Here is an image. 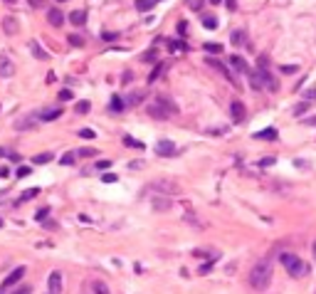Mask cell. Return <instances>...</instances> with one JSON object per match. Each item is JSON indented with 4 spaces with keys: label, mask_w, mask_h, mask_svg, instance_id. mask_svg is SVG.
<instances>
[{
    "label": "cell",
    "mask_w": 316,
    "mask_h": 294,
    "mask_svg": "<svg viewBox=\"0 0 316 294\" xmlns=\"http://www.w3.org/2000/svg\"><path fill=\"white\" fill-rule=\"evenodd\" d=\"M30 50H32V55H35L37 60H47V57H50V55L40 47V42H37V40H32V42H30Z\"/></svg>",
    "instance_id": "e0dca14e"
},
{
    "label": "cell",
    "mask_w": 316,
    "mask_h": 294,
    "mask_svg": "<svg viewBox=\"0 0 316 294\" xmlns=\"http://www.w3.org/2000/svg\"><path fill=\"white\" fill-rule=\"evenodd\" d=\"M99 153V148H79L77 151V156H82V158H94Z\"/></svg>",
    "instance_id": "d4e9b609"
},
{
    "label": "cell",
    "mask_w": 316,
    "mask_h": 294,
    "mask_svg": "<svg viewBox=\"0 0 316 294\" xmlns=\"http://www.w3.org/2000/svg\"><path fill=\"white\" fill-rule=\"evenodd\" d=\"M133 5H136V10H138V12H148V10L156 5V0H136Z\"/></svg>",
    "instance_id": "ffe728a7"
},
{
    "label": "cell",
    "mask_w": 316,
    "mask_h": 294,
    "mask_svg": "<svg viewBox=\"0 0 316 294\" xmlns=\"http://www.w3.org/2000/svg\"><path fill=\"white\" fill-rule=\"evenodd\" d=\"M25 270H27V267H15V270L5 277V282H2V292H12V287L25 277Z\"/></svg>",
    "instance_id": "3957f363"
},
{
    "label": "cell",
    "mask_w": 316,
    "mask_h": 294,
    "mask_svg": "<svg viewBox=\"0 0 316 294\" xmlns=\"http://www.w3.org/2000/svg\"><path fill=\"white\" fill-rule=\"evenodd\" d=\"M109 109H111L114 114H121V111L126 109V101H124L121 97H111V104H109Z\"/></svg>",
    "instance_id": "9a60e30c"
},
{
    "label": "cell",
    "mask_w": 316,
    "mask_h": 294,
    "mask_svg": "<svg viewBox=\"0 0 316 294\" xmlns=\"http://www.w3.org/2000/svg\"><path fill=\"white\" fill-rule=\"evenodd\" d=\"M277 136H279V134H277V129H272V126H269V129H262V131L254 134V139H269V141H274Z\"/></svg>",
    "instance_id": "ac0fdd59"
},
{
    "label": "cell",
    "mask_w": 316,
    "mask_h": 294,
    "mask_svg": "<svg viewBox=\"0 0 316 294\" xmlns=\"http://www.w3.org/2000/svg\"><path fill=\"white\" fill-rule=\"evenodd\" d=\"M72 97H74V94H72L69 89H62V92H60V101H69Z\"/></svg>",
    "instance_id": "7bdbcfd3"
},
{
    "label": "cell",
    "mask_w": 316,
    "mask_h": 294,
    "mask_svg": "<svg viewBox=\"0 0 316 294\" xmlns=\"http://www.w3.org/2000/svg\"><path fill=\"white\" fill-rule=\"evenodd\" d=\"M47 290H50V294L62 292V275H60V272H52V275H50V280H47Z\"/></svg>",
    "instance_id": "8992f818"
},
{
    "label": "cell",
    "mask_w": 316,
    "mask_h": 294,
    "mask_svg": "<svg viewBox=\"0 0 316 294\" xmlns=\"http://www.w3.org/2000/svg\"><path fill=\"white\" fill-rule=\"evenodd\" d=\"M312 250H314V257H316V242H314V245H312Z\"/></svg>",
    "instance_id": "91938a15"
},
{
    "label": "cell",
    "mask_w": 316,
    "mask_h": 294,
    "mask_svg": "<svg viewBox=\"0 0 316 294\" xmlns=\"http://www.w3.org/2000/svg\"><path fill=\"white\" fill-rule=\"evenodd\" d=\"M111 166V161L109 158H102V161H97V168H109Z\"/></svg>",
    "instance_id": "c3c4849f"
},
{
    "label": "cell",
    "mask_w": 316,
    "mask_h": 294,
    "mask_svg": "<svg viewBox=\"0 0 316 294\" xmlns=\"http://www.w3.org/2000/svg\"><path fill=\"white\" fill-rule=\"evenodd\" d=\"M136 168H143V161H131L128 163V171H136Z\"/></svg>",
    "instance_id": "681fc988"
},
{
    "label": "cell",
    "mask_w": 316,
    "mask_h": 294,
    "mask_svg": "<svg viewBox=\"0 0 316 294\" xmlns=\"http://www.w3.org/2000/svg\"><path fill=\"white\" fill-rule=\"evenodd\" d=\"M2 30H5V35H17L20 32V22L15 17H2Z\"/></svg>",
    "instance_id": "ba28073f"
},
{
    "label": "cell",
    "mask_w": 316,
    "mask_h": 294,
    "mask_svg": "<svg viewBox=\"0 0 316 294\" xmlns=\"http://www.w3.org/2000/svg\"><path fill=\"white\" fill-rule=\"evenodd\" d=\"M37 121H40V114L37 116H25V119L17 121V131H32L37 126Z\"/></svg>",
    "instance_id": "52a82bcc"
},
{
    "label": "cell",
    "mask_w": 316,
    "mask_h": 294,
    "mask_svg": "<svg viewBox=\"0 0 316 294\" xmlns=\"http://www.w3.org/2000/svg\"><path fill=\"white\" fill-rule=\"evenodd\" d=\"M37 193H40V188H30V191H25V193H22V198H20V200H30V198H35Z\"/></svg>",
    "instance_id": "836d02e7"
},
{
    "label": "cell",
    "mask_w": 316,
    "mask_h": 294,
    "mask_svg": "<svg viewBox=\"0 0 316 294\" xmlns=\"http://www.w3.org/2000/svg\"><path fill=\"white\" fill-rule=\"evenodd\" d=\"M307 124H309V126H316V116H312V119H307Z\"/></svg>",
    "instance_id": "11a10c76"
},
{
    "label": "cell",
    "mask_w": 316,
    "mask_h": 294,
    "mask_svg": "<svg viewBox=\"0 0 316 294\" xmlns=\"http://www.w3.org/2000/svg\"><path fill=\"white\" fill-rule=\"evenodd\" d=\"M168 47H171V50H176V52H186V50H188L183 42H176V40H168Z\"/></svg>",
    "instance_id": "4dcf8cb0"
},
{
    "label": "cell",
    "mask_w": 316,
    "mask_h": 294,
    "mask_svg": "<svg viewBox=\"0 0 316 294\" xmlns=\"http://www.w3.org/2000/svg\"><path fill=\"white\" fill-rule=\"evenodd\" d=\"M272 285V262L269 260H259L250 270V287L257 292H264Z\"/></svg>",
    "instance_id": "6da1fadb"
},
{
    "label": "cell",
    "mask_w": 316,
    "mask_h": 294,
    "mask_svg": "<svg viewBox=\"0 0 316 294\" xmlns=\"http://www.w3.org/2000/svg\"><path fill=\"white\" fill-rule=\"evenodd\" d=\"M92 290H94V294H109V287L104 285V282H92Z\"/></svg>",
    "instance_id": "484cf974"
},
{
    "label": "cell",
    "mask_w": 316,
    "mask_h": 294,
    "mask_svg": "<svg viewBox=\"0 0 316 294\" xmlns=\"http://www.w3.org/2000/svg\"><path fill=\"white\" fill-rule=\"evenodd\" d=\"M102 181H104V183H116V176H114V173H104Z\"/></svg>",
    "instance_id": "f6af8a7d"
},
{
    "label": "cell",
    "mask_w": 316,
    "mask_h": 294,
    "mask_svg": "<svg viewBox=\"0 0 316 294\" xmlns=\"http://www.w3.org/2000/svg\"><path fill=\"white\" fill-rule=\"evenodd\" d=\"M60 116H62V109H45V111L40 114L42 121H55V119H60Z\"/></svg>",
    "instance_id": "2e32d148"
},
{
    "label": "cell",
    "mask_w": 316,
    "mask_h": 294,
    "mask_svg": "<svg viewBox=\"0 0 316 294\" xmlns=\"http://www.w3.org/2000/svg\"><path fill=\"white\" fill-rule=\"evenodd\" d=\"M12 72H15L12 62H10L7 57H0V77H2V79H7V77H12Z\"/></svg>",
    "instance_id": "7c38bea8"
},
{
    "label": "cell",
    "mask_w": 316,
    "mask_h": 294,
    "mask_svg": "<svg viewBox=\"0 0 316 294\" xmlns=\"http://www.w3.org/2000/svg\"><path fill=\"white\" fill-rule=\"evenodd\" d=\"M153 208H156V210H168V208H171V200H158V198H156V200H153Z\"/></svg>",
    "instance_id": "1f68e13d"
},
{
    "label": "cell",
    "mask_w": 316,
    "mask_h": 294,
    "mask_svg": "<svg viewBox=\"0 0 316 294\" xmlns=\"http://www.w3.org/2000/svg\"><path fill=\"white\" fill-rule=\"evenodd\" d=\"M208 67H212V70H217L220 74H225V77H230V70L222 65V62H217V60H208ZM232 79V77H230Z\"/></svg>",
    "instance_id": "d6986e66"
},
{
    "label": "cell",
    "mask_w": 316,
    "mask_h": 294,
    "mask_svg": "<svg viewBox=\"0 0 316 294\" xmlns=\"http://www.w3.org/2000/svg\"><path fill=\"white\" fill-rule=\"evenodd\" d=\"M52 158H55V156H52V153L47 151V153H37V156L32 158V163H37V166H42V163H50Z\"/></svg>",
    "instance_id": "7402d4cb"
},
{
    "label": "cell",
    "mask_w": 316,
    "mask_h": 294,
    "mask_svg": "<svg viewBox=\"0 0 316 294\" xmlns=\"http://www.w3.org/2000/svg\"><path fill=\"white\" fill-rule=\"evenodd\" d=\"M12 294H32V287H27V285H22V287H17Z\"/></svg>",
    "instance_id": "ee69618b"
},
{
    "label": "cell",
    "mask_w": 316,
    "mask_h": 294,
    "mask_svg": "<svg viewBox=\"0 0 316 294\" xmlns=\"http://www.w3.org/2000/svg\"><path fill=\"white\" fill-rule=\"evenodd\" d=\"M60 163H62V166H72V163H74V153H64L62 158H60Z\"/></svg>",
    "instance_id": "8d00e7d4"
},
{
    "label": "cell",
    "mask_w": 316,
    "mask_h": 294,
    "mask_svg": "<svg viewBox=\"0 0 316 294\" xmlns=\"http://www.w3.org/2000/svg\"><path fill=\"white\" fill-rule=\"evenodd\" d=\"M304 99H307V101H314V99H316V89H309V92H304Z\"/></svg>",
    "instance_id": "7dc6e473"
},
{
    "label": "cell",
    "mask_w": 316,
    "mask_h": 294,
    "mask_svg": "<svg viewBox=\"0 0 316 294\" xmlns=\"http://www.w3.org/2000/svg\"><path fill=\"white\" fill-rule=\"evenodd\" d=\"M69 45H74V47H82V45H84V40H82L79 35H69Z\"/></svg>",
    "instance_id": "74e56055"
},
{
    "label": "cell",
    "mask_w": 316,
    "mask_h": 294,
    "mask_svg": "<svg viewBox=\"0 0 316 294\" xmlns=\"http://www.w3.org/2000/svg\"><path fill=\"white\" fill-rule=\"evenodd\" d=\"M230 65H232V67H235L237 72H242V74L250 72V65H247V62H245V60H242L240 55H232V57H230Z\"/></svg>",
    "instance_id": "9c48e42d"
},
{
    "label": "cell",
    "mask_w": 316,
    "mask_h": 294,
    "mask_svg": "<svg viewBox=\"0 0 316 294\" xmlns=\"http://www.w3.org/2000/svg\"><path fill=\"white\" fill-rule=\"evenodd\" d=\"M230 40H232V45H242V42H245V32H242V30H235Z\"/></svg>",
    "instance_id": "f1b7e54d"
},
{
    "label": "cell",
    "mask_w": 316,
    "mask_h": 294,
    "mask_svg": "<svg viewBox=\"0 0 316 294\" xmlns=\"http://www.w3.org/2000/svg\"><path fill=\"white\" fill-rule=\"evenodd\" d=\"M141 60H143V62H156V50H148Z\"/></svg>",
    "instance_id": "60d3db41"
},
{
    "label": "cell",
    "mask_w": 316,
    "mask_h": 294,
    "mask_svg": "<svg viewBox=\"0 0 316 294\" xmlns=\"http://www.w3.org/2000/svg\"><path fill=\"white\" fill-rule=\"evenodd\" d=\"M225 2H227V7H230V10H235V0H225Z\"/></svg>",
    "instance_id": "9f6ffc18"
},
{
    "label": "cell",
    "mask_w": 316,
    "mask_h": 294,
    "mask_svg": "<svg viewBox=\"0 0 316 294\" xmlns=\"http://www.w3.org/2000/svg\"><path fill=\"white\" fill-rule=\"evenodd\" d=\"M47 22L52 25V27H62L64 25V12L60 7H50L47 10Z\"/></svg>",
    "instance_id": "277c9868"
},
{
    "label": "cell",
    "mask_w": 316,
    "mask_h": 294,
    "mask_svg": "<svg viewBox=\"0 0 316 294\" xmlns=\"http://www.w3.org/2000/svg\"><path fill=\"white\" fill-rule=\"evenodd\" d=\"M230 111H232V119H235V121H242V119H245V106H242V101H232V104H230Z\"/></svg>",
    "instance_id": "4fadbf2b"
},
{
    "label": "cell",
    "mask_w": 316,
    "mask_h": 294,
    "mask_svg": "<svg viewBox=\"0 0 316 294\" xmlns=\"http://www.w3.org/2000/svg\"><path fill=\"white\" fill-rule=\"evenodd\" d=\"M89 109H92L89 99H82V101H77V104H74V111H77V114H87Z\"/></svg>",
    "instance_id": "44dd1931"
},
{
    "label": "cell",
    "mask_w": 316,
    "mask_h": 294,
    "mask_svg": "<svg viewBox=\"0 0 316 294\" xmlns=\"http://www.w3.org/2000/svg\"><path fill=\"white\" fill-rule=\"evenodd\" d=\"M30 173H32L30 166H20V168H17V178H25V176H30Z\"/></svg>",
    "instance_id": "ab89813d"
},
{
    "label": "cell",
    "mask_w": 316,
    "mask_h": 294,
    "mask_svg": "<svg viewBox=\"0 0 316 294\" xmlns=\"http://www.w3.org/2000/svg\"><path fill=\"white\" fill-rule=\"evenodd\" d=\"M203 50H205V52L217 55V52H222V45H220V42H205V45H203Z\"/></svg>",
    "instance_id": "603a6c76"
},
{
    "label": "cell",
    "mask_w": 316,
    "mask_h": 294,
    "mask_svg": "<svg viewBox=\"0 0 316 294\" xmlns=\"http://www.w3.org/2000/svg\"><path fill=\"white\" fill-rule=\"evenodd\" d=\"M7 176H10V168L2 166V168H0V178H7Z\"/></svg>",
    "instance_id": "db71d44e"
},
{
    "label": "cell",
    "mask_w": 316,
    "mask_h": 294,
    "mask_svg": "<svg viewBox=\"0 0 316 294\" xmlns=\"http://www.w3.org/2000/svg\"><path fill=\"white\" fill-rule=\"evenodd\" d=\"M124 144H126V146H133V148H143L141 141H136V139H131V136H124Z\"/></svg>",
    "instance_id": "e575fe53"
},
{
    "label": "cell",
    "mask_w": 316,
    "mask_h": 294,
    "mask_svg": "<svg viewBox=\"0 0 316 294\" xmlns=\"http://www.w3.org/2000/svg\"><path fill=\"white\" fill-rule=\"evenodd\" d=\"M143 97H146V92H133V94H128L124 101H126V106H138L143 101Z\"/></svg>",
    "instance_id": "5bb4252c"
},
{
    "label": "cell",
    "mask_w": 316,
    "mask_h": 294,
    "mask_svg": "<svg viewBox=\"0 0 316 294\" xmlns=\"http://www.w3.org/2000/svg\"><path fill=\"white\" fill-rule=\"evenodd\" d=\"M279 72H284V74H297V72H299V67H297V65H282V67H279Z\"/></svg>",
    "instance_id": "d6a6232c"
},
{
    "label": "cell",
    "mask_w": 316,
    "mask_h": 294,
    "mask_svg": "<svg viewBox=\"0 0 316 294\" xmlns=\"http://www.w3.org/2000/svg\"><path fill=\"white\" fill-rule=\"evenodd\" d=\"M188 7L195 10V12H200L203 10V0H188Z\"/></svg>",
    "instance_id": "d590c367"
},
{
    "label": "cell",
    "mask_w": 316,
    "mask_h": 294,
    "mask_svg": "<svg viewBox=\"0 0 316 294\" xmlns=\"http://www.w3.org/2000/svg\"><path fill=\"white\" fill-rule=\"evenodd\" d=\"M163 70H166V65H156V70L148 74V82H156V79L161 77V72H163Z\"/></svg>",
    "instance_id": "f546056e"
},
{
    "label": "cell",
    "mask_w": 316,
    "mask_h": 294,
    "mask_svg": "<svg viewBox=\"0 0 316 294\" xmlns=\"http://www.w3.org/2000/svg\"><path fill=\"white\" fill-rule=\"evenodd\" d=\"M151 188H163L161 193H166V196H168V193H178V186H176V183H171V181H156Z\"/></svg>",
    "instance_id": "8fae6325"
},
{
    "label": "cell",
    "mask_w": 316,
    "mask_h": 294,
    "mask_svg": "<svg viewBox=\"0 0 316 294\" xmlns=\"http://www.w3.org/2000/svg\"><path fill=\"white\" fill-rule=\"evenodd\" d=\"M186 30H188V25H186V20H181V22H178V35H181V37H186V35H188Z\"/></svg>",
    "instance_id": "b9f144b4"
},
{
    "label": "cell",
    "mask_w": 316,
    "mask_h": 294,
    "mask_svg": "<svg viewBox=\"0 0 316 294\" xmlns=\"http://www.w3.org/2000/svg\"><path fill=\"white\" fill-rule=\"evenodd\" d=\"M79 136H82V139H94V136H97V131H94V129H82V131H79Z\"/></svg>",
    "instance_id": "f35d334b"
},
{
    "label": "cell",
    "mask_w": 316,
    "mask_h": 294,
    "mask_svg": "<svg viewBox=\"0 0 316 294\" xmlns=\"http://www.w3.org/2000/svg\"><path fill=\"white\" fill-rule=\"evenodd\" d=\"M102 37H104V40H116V32H104Z\"/></svg>",
    "instance_id": "f907efd6"
},
{
    "label": "cell",
    "mask_w": 316,
    "mask_h": 294,
    "mask_svg": "<svg viewBox=\"0 0 316 294\" xmlns=\"http://www.w3.org/2000/svg\"><path fill=\"white\" fill-rule=\"evenodd\" d=\"M156 153H158V156H176L178 151H176V144H173V141H166V139H163V141L156 144Z\"/></svg>",
    "instance_id": "5b68a950"
},
{
    "label": "cell",
    "mask_w": 316,
    "mask_h": 294,
    "mask_svg": "<svg viewBox=\"0 0 316 294\" xmlns=\"http://www.w3.org/2000/svg\"><path fill=\"white\" fill-rule=\"evenodd\" d=\"M0 227H2V220H0Z\"/></svg>",
    "instance_id": "6125c7cd"
},
{
    "label": "cell",
    "mask_w": 316,
    "mask_h": 294,
    "mask_svg": "<svg viewBox=\"0 0 316 294\" xmlns=\"http://www.w3.org/2000/svg\"><path fill=\"white\" fill-rule=\"evenodd\" d=\"M257 70H262V72L269 70V57H267V55H259V57H257Z\"/></svg>",
    "instance_id": "cb8c5ba5"
},
{
    "label": "cell",
    "mask_w": 316,
    "mask_h": 294,
    "mask_svg": "<svg viewBox=\"0 0 316 294\" xmlns=\"http://www.w3.org/2000/svg\"><path fill=\"white\" fill-rule=\"evenodd\" d=\"M217 2H222V0H210V5H217Z\"/></svg>",
    "instance_id": "6f0895ef"
},
{
    "label": "cell",
    "mask_w": 316,
    "mask_h": 294,
    "mask_svg": "<svg viewBox=\"0 0 316 294\" xmlns=\"http://www.w3.org/2000/svg\"><path fill=\"white\" fill-rule=\"evenodd\" d=\"M309 104H312V101H307V99H304L302 104H297V106H294V116H302L304 111H309Z\"/></svg>",
    "instance_id": "4316f807"
},
{
    "label": "cell",
    "mask_w": 316,
    "mask_h": 294,
    "mask_svg": "<svg viewBox=\"0 0 316 294\" xmlns=\"http://www.w3.org/2000/svg\"><path fill=\"white\" fill-rule=\"evenodd\" d=\"M279 262L287 267V272H289L294 280H302V277H307V275L312 272V267H309L304 260H299L297 255H292V252H282V255H279Z\"/></svg>",
    "instance_id": "7a4b0ae2"
},
{
    "label": "cell",
    "mask_w": 316,
    "mask_h": 294,
    "mask_svg": "<svg viewBox=\"0 0 316 294\" xmlns=\"http://www.w3.org/2000/svg\"><path fill=\"white\" fill-rule=\"evenodd\" d=\"M203 25H205V27H210V30H215V27H217V17L205 15V17H203Z\"/></svg>",
    "instance_id": "83f0119b"
},
{
    "label": "cell",
    "mask_w": 316,
    "mask_h": 294,
    "mask_svg": "<svg viewBox=\"0 0 316 294\" xmlns=\"http://www.w3.org/2000/svg\"><path fill=\"white\" fill-rule=\"evenodd\" d=\"M5 2H10V5H12V2H15V0H5Z\"/></svg>",
    "instance_id": "94428289"
},
{
    "label": "cell",
    "mask_w": 316,
    "mask_h": 294,
    "mask_svg": "<svg viewBox=\"0 0 316 294\" xmlns=\"http://www.w3.org/2000/svg\"><path fill=\"white\" fill-rule=\"evenodd\" d=\"M5 153H7V151H5V148H0V158H2V156H5Z\"/></svg>",
    "instance_id": "680465c9"
},
{
    "label": "cell",
    "mask_w": 316,
    "mask_h": 294,
    "mask_svg": "<svg viewBox=\"0 0 316 294\" xmlns=\"http://www.w3.org/2000/svg\"><path fill=\"white\" fill-rule=\"evenodd\" d=\"M57 2H64V0H57Z\"/></svg>",
    "instance_id": "be15d7a7"
},
{
    "label": "cell",
    "mask_w": 316,
    "mask_h": 294,
    "mask_svg": "<svg viewBox=\"0 0 316 294\" xmlns=\"http://www.w3.org/2000/svg\"><path fill=\"white\" fill-rule=\"evenodd\" d=\"M5 156H7V158H10V161H15V163H17V161H20V156H17V153H10V151H7V153H5Z\"/></svg>",
    "instance_id": "816d5d0a"
},
{
    "label": "cell",
    "mask_w": 316,
    "mask_h": 294,
    "mask_svg": "<svg viewBox=\"0 0 316 294\" xmlns=\"http://www.w3.org/2000/svg\"><path fill=\"white\" fill-rule=\"evenodd\" d=\"M69 22L77 25V27H82V25L87 22V12H84V10H72V12H69Z\"/></svg>",
    "instance_id": "30bf717a"
},
{
    "label": "cell",
    "mask_w": 316,
    "mask_h": 294,
    "mask_svg": "<svg viewBox=\"0 0 316 294\" xmlns=\"http://www.w3.org/2000/svg\"><path fill=\"white\" fill-rule=\"evenodd\" d=\"M272 163H274V158H262L259 161V166H272Z\"/></svg>",
    "instance_id": "f5cc1de1"
},
{
    "label": "cell",
    "mask_w": 316,
    "mask_h": 294,
    "mask_svg": "<svg viewBox=\"0 0 316 294\" xmlns=\"http://www.w3.org/2000/svg\"><path fill=\"white\" fill-rule=\"evenodd\" d=\"M47 213H50V208H40L35 218H37V220H45V218H47Z\"/></svg>",
    "instance_id": "bcb514c9"
}]
</instances>
